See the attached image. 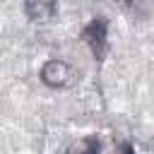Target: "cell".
Listing matches in <instances>:
<instances>
[{"label": "cell", "instance_id": "277c9868", "mask_svg": "<svg viewBox=\"0 0 154 154\" xmlns=\"http://www.w3.org/2000/svg\"><path fill=\"white\" fill-rule=\"evenodd\" d=\"M99 149H101V142L96 137H82V140L72 142L65 149V154H99Z\"/></svg>", "mask_w": 154, "mask_h": 154}, {"label": "cell", "instance_id": "7a4b0ae2", "mask_svg": "<svg viewBox=\"0 0 154 154\" xmlns=\"http://www.w3.org/2000/svg\"><path fill=\"white\" fill-rule=\"evenodd\" d=\"M38 77H41V82H43L46 87H51V89H67V87H72L75 79H77L75 70H72L65 60H58V58L46 60L43 67H41V72H38Z\"/></svg>", "mask_w": 154, "mask_h": 154}, {"label": "cell", "instance_id": "5b68a950", "mask_svg": "<svg viewBox=\"0 0 154 154\" xmlns=\"http://www.w3.org/2000/svg\"><path fill=\"white\" fill-rule=\"evenodd\" d=\"M123 154H135V149H132L130 144H125V147H123Z\"/></svg>", "mask_w": 154, "mask_h": 154}, {"label": "cell", "instance_id": "6da1fadb", "mask_svg": "<svg viewBox=\"0 0 154 154\" xmlns=\"http://www.w3.org/2000/svg\"><path fill=\"white\" fill-rule=\"evenodd\" d=\"M79 36L89 46L91 55L96 60H103V55L108 51V22H106V17H91V22L82 29Z\"/></svg>", "mask_w": 154, "mask_h": 154}, {"label": "cell", "instance_id": "3957f363", "mask_svg": "<svg viewBox=\"0 0 154 154\" xmlns=\"http://www.w3.org/2000/svg\"><path fill=\"white\" fill-rule=\"evenodd\" d=\"M24 12L31 22L46 24L58 12V0H24Z\"/></svg>", "mask_w": 154, "mask_h": 154}]
</instances>
